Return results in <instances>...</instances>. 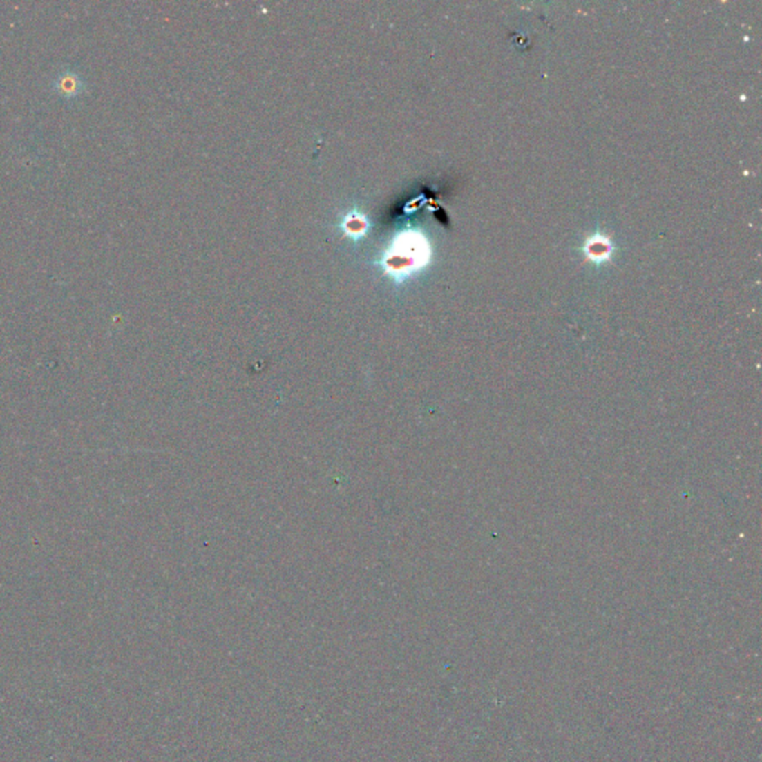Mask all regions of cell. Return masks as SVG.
Wrapping results in <instances>:
<instances>
[{"mask_svg":"<svg viewBox=\"0 0 762 762\" xmlns=\"http://www.w3.org/2000/svg\"><path fill=\"white\" fill-rule=\"evenodd\" d=\"M59 90H61L63 94L75 95L76 93L81 90V81L78 79V76H76V75L66 73V75L60 76Z\"/></svg>","mask_w":762,"mask_h":762,"instance_id":"6da1fadb","label":"cell"}]
</instances>
